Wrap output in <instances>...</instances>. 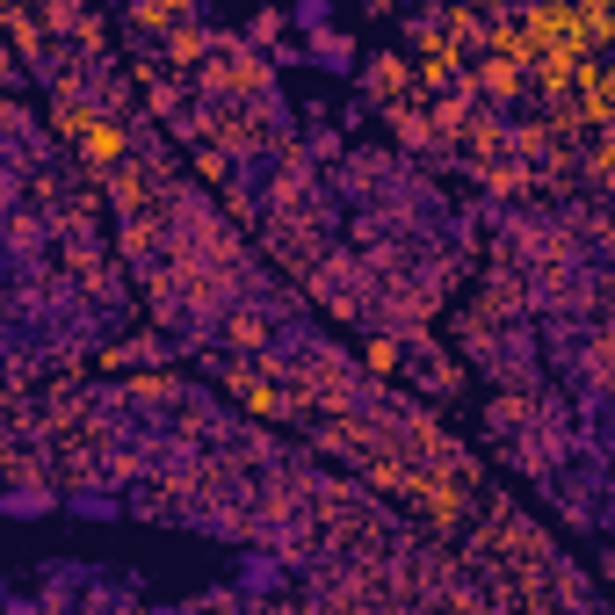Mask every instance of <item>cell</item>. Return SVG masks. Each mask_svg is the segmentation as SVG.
<instances>
[{
    "mask_svg": "<svg viewBox=\"0 0 615 615\" xmlns=\"http://www.w3.org/2000/svg\"><path fill=\"white\" fill-rule=\"evenodd\" d=\"M239 579H246V587H275V579H283V565H275V558H246Z\"/></svg>",
    "mask_w": 615,
    "mask_h": 615,
    "instance_id": "cell-4",
    "label": "cell"
},
{
    "mask_svg": "<svg viewBox=\"0 0 615 615\" xmlns=\"http://www.w3.org/2000/svg\"><path fill=\"white\" fill-rule=\"evenodd\" d=\"M398 80H406L398 66H369V95H384V87H398Z\"/></svg>",
    "mask_w": 615,
    "mask_h": 615,
    "instance_id": "cell-7",
    "label": "cell"
},
{
    "mask_svg": "<svg viewBox=\"0 0 615 615\" xmlns=\"http://www.w3.org/2000/svg\"><path fill=\"white\" fill-rule=\"evenodd\" d=\"M51 507H58L51 485H8V492H0V514H15V521H37V514H51Z\"/></svg>",
    "mask_w": 615,
    "mask_h": 615,
    "instance_id": "cell-1",
    "label": "cell"
},
{
    "mask_svg": "<svg viewBox=\"0 0 615 615\" xmlns=\"http://www.w3.org/2000/svg\"><path fill=\"white\" fill-rule=\"evenodd\" d=\"M181 8H189V0H138V15H145V22H174Z\"/></svg>",
    "mask_w": 615,
    "mask_h": 615,
    "instance_id": "cell-5",
    "label": "cell"
},
{
    "mask_svg": "<svg viewBox=\"0 0 615 615\" xmlns=\"http://www.w3.org/2000/svg\"><path fill=\"white\" fill-rule=\"evenodd\" d=\"M312 66H326V73H355V44H348V37H319V44H312Z\"/></svg>",
    "mask_w": 615,
    "mask_h": 615,
    "instance_id": "cell-2",
    "label": "cell"
},
{
    "mask_svg": "<svg viewBox=\"0 0 615 615\" xmlns=\"http://www.w3.org/2000/svg\"><path fill=\"white\" fill-rule=\"evenodd\" d=\"M66 507H73V514H87V521H109V514H123V507L109 500V492H95V485H80V492H66Z\"/></svg>",
    "mask_w": 615,
    "mask_h": 615,
    "instance_id": "cell-3",
    "label": "cell"
},
{
    "mask_svg": "<svg viewBox=\"0 0 615 615\" xmlns=\"http://www.w3.org/2000/svg\"><path fill=\"white\" fill-rule=\"evenodd\" d=\"M160 355H167L160 341H131V348H123V362H160Z\"/></svg>",
    "mask_w": 615,
    "mask_h": 615,
    "instance_id": "cell-8",
    "label": "cell"
},
{
    "mask_svg": "<svg viewBox=\"0 0 615 615\" xmlns=\"http://www.w3.org/2000/svg\"><path fill=\"white\" fill-rule=\"evenodd\" d=\"M297 29H326V0H297Z\"/></svg>",
    "mask_w": 615,
    "mask_h": 615,
    "instance_id": "cell-6",
    "label": "cell"
}]
</instances>
